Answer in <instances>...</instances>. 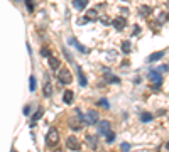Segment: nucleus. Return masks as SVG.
I'll return each instance as SVG.
<instances>
[{"mask_svg":"<svg viewBox=\"0 0 169 152\" xmlns=\"http://www.w3.org/2000/svg\"><path fill=\"white\" fill-rule=\"evenodd\" d=\"M68 125H69V128H73V130H81L83 120H81V118H71V120H68Z\"/></svg>","mask_w":169,"mask_h":152,"instance_id":"obj_7","label":"nucleus"},{"mask_svg":"<svg viewBox=\"0 0 169 152\" xmlns=\"http://www.w3.org/2000/svg\"><path fill=\"white\" fill-rule=\"evenodd\" d=\"M58 80L61 81L63 84H69L73 81V74H71V71L68 69V68H61L58 71Z\"/></svg>","mask_w":169,"mask_h":152,"instance_id":"obj_2","label":"nucleus"},{"mask_svg":"<svg viewBox=\"0 0 169 152\" xmlns=\"http://www.w3.org/2000/svg\"><path fill=\"white\" fill-rule=\"evenodd\" d=\"M140 120H142V122H151V120H152V115L147 113V112H144V113H140Z\"/></svg>","mask_w":169,"mask_h":152,"instance_id":"obj_19","label":"nucleus"},{"mask_svg":"<svg viewBox=\"0 0 169 152\" xmlns=\"http://www.w3.org/2000/svg\"><path fill=\"white\" fill-rule=\"evenodd\" d=\"M149 80L154 83V90H159L161 83H162V76H161L159 71H156V69H151V71H149Z\"/></svg>","mask_w":169,"mask_h":152,"instance_id":"obj_3","label":"nucleus"},{"mask_svg":"<svg viewBox=\"0 0 169 152\" xmlns=\"http://www.w3.org/2000/svg\"><path fill=\"white\" fill-rule=\"evenodd\" d=\"M162 56H164V51H157V52H154L152 56H149L147 61H149V63H154V61H159Z\"/></svg>","mask_w":169,"mask_h":152,"instance_id":"obj_11","label":"nucleus"},{"mask_svg":"<svg viewBox=\"0 0 169 152\" xmlns=\"http://www.w3.org/2000/svg\"><path fill=\"white\" fill-rule=\"evenodd\" d=\"M130 49H132V44H130V41H125V42H122V51L125 52V54H129L130 52Z\"/></svg>","mask_w":169,"mask_h":152,"instance_id":"obj_16","label":"nucleus"},{"mask_svg":"<svg viewBox=\"0 0 169 152\" xmlns=\"http://www.w3.org/2000/svg\"><path fill=\"white\" fill-rule=\"evenodd\" d=\"M86 5H88V0H73V7L76 10H83L86 8Z\"/></svg>","mask_w":169,"mask_h":152,"instance_id":"obj_9","label":"nucleus"},{"mask_svg":"<svg viewBox=\"0 0 169 152\" xmlns=\"http://www.w3.org/2000/svg\"><path fill=\"white\" fill-rule=\"evenodd\" d=\"M115 140V134L113 132H108V134H107V142H113Z\"/></svg>","mask_w":169,"mask_h":152,"instance_id":"obj_24","label":"nucleus"},{"mask_svg":"<svg viewBox=\"0 0 169 152\" xmlns=\"http://www.w3.org/2000/svg\"><path fill=\"white\" fill-rule=\"evenodd\" d=\"M110 132V122L108 120H103V122L98 123V135H107Z\"/></svg>","mask_w":169,"mask_h":152,"instance_id":"obj_6","label":"nucleus"},{"mask_svg":"<svg viewBox=\"0 0 169 152\" xmlns=\"http://www.w3.org/2000/svg\"><path fill=\"white\" fill-rule=\"evenodd\" d=\"M97 17H98V14H97V10H95V8L88 10V21H93V19H97Z\"/></svg>","mask_w":169,"mask_h":152,"instance_id":"obj_21","label":"nucleus"},{"mask_svg":"<svg viewBox=\"0 0 169 152\" xmlns=\"http://www.w3.org/2000/svg\"><path fill=\"white\" fill-rule=\"evenodd\" d=\"M42 113H44V110H42V108H39V110H37V112H36V113H34V115H32V122H37L39 118H41V117H42Z\"/></svg>","mask_w":169,"mask_h":152,"instance_id":"obj_20","label":"nucleus"},{"mask_svg":"<svg viewBox=\"0 0 169 152\" xmlns=\"http://www.w3.org/2000/svg\"><path fill=\"white\" fill-rule=\"evenodd\" d=\"M83 122L88 123V125H93V123L98 122V113L95 112V110H90L86 115H83Z\"/></svg>","mask_w":169,"mask_h":152,"instance_id":"obj_4","label":"nucleus"},{"mask_svg":"<svg viewBox=\"0 0 169 152\" xmlns=\"http://www.w3.org/2000/svg\"><path fill=\"white\" fill-rule=\"evenodd\" d=\"M140 14L145 17L147 14H151V7H145V5H144V7H140Z\"/></svg>","mask_w":169,"mask_h":152,"instance_id":"obj_22","label":"nucleus"},{"mask_svg":"<svg viewBox=\"0 0 169 152\" xmlns=\"http://www.w3.org/2000/svg\"><path fill=\"white\" fill-rule=\"evenodd\" d=\"M29 113H30V106L27 105V106L24 108V115H29Z\"/></svg>","mask_w":169,"mask_h":152,"instance_id":"obj_27","label":"nucleus"},{"mask_svg":"<svg viewBox=\"0 0 169 152\" xmlns=\"http://www.w3.org/2000/svg\"><path fill=\"white\" fill-rule=\"evenodd\" d=\"M59 142V132L56 130V128H51L49 132H47L46 135V144H47V147H54V145H58Z\"/></svg>","mask_w":169,"mask_h":152,"instance_id":"obj_1","label":"nucleus"},{"mask_svg":"<svg viewBox=\"0 0 169 152\" xmlns=\"http://www.w3.org/2000/svg\"><path fill=\"white\" fill-rule=\"evenodd\" d=\"M30 91H36V78L30 76Z\"/></svg>","mask_w":169,"mask_h":152,"instance_id":"obj_25","label":"nucleus"},{"mask_svg":"<svg viewBox=\"0 0 169 152\" xmlns=\"http://www.w3.org/2000/svg\"><path fill=\"white\" fill-rule=\"evenodd\" d=\"M69 44H73V46H76V47H78V51H81V52H84V54H86V52H88V49H86V47H84V46H81V44H80V42H76L75 41V39H69Z\"/></svg>","mask_w":169,"mask_h":152,"instance_id":"obj_12","label":"nucleus"},{"mask_svg":"<svg viewBox=\"0 0 169 152\" xmlns=\"http://www.w3.org/2000/svg\"><path fill=\"white\" fill-rule=\"evenodd\" d=\"M98 106H101V108H108L110 103H108L107 98H100V100H98Z\"/></svg>","mask_w":169,"mask_h":152,"instance_id":"obj_18","label":"nucleus"},{"mask_svg":"<svg viewBox=\"0 0 169 152\" xmlns=\"http://www.w3.org/2000/svg\"><path fill=\"white\" fill-rule=\"evenodd\" d=\"M166 149H167V150H169V142H167V144H166Z\"/></svg>","mask_w":169,"mask_h":152,"instance_id":"obj_28","label":"nucleus"},{"mask_svg":"<svg viewBox=\"0 0 169 152\" xmlns=\"http://www.w3.org/2000/svg\"><path fill=\"white\" fill-rule=\"evenodd\" d=\"M49 66H51V69H59V59L49 56Z\"/></svg>","mask_w":169,"mask_h":152,"instance_id":"obj_13","label":"nucleus"},{"mask_svg":"<svg viewBox=\"0 0 169 152\" xmlns=\"http://www.w3.org/2000/svg\"><path fill=\"white\" fill-rule=\"evenodd\" d=\"M12 152H17V150H12Z\"/></svg>","mask_w":169,"mask_h":152,"instance_id":"obj_29","label":"nucleus"},{"mask_svg":"<svg viewBox=\"0 0 169 152\" xmlns=\"http://www.w3.org/2000/svg\"><path fill=\"white\" fill-rule=\"evenodd\" d=\"M41 56H44V58H49V56H51L49 49H47V47H42V49H41Z\"/></svg>","mask_w":169,"mask_h":152,"instance_id":"obj_23","label":"nucleus"},{"mask_svg":"<svg viewBox=\"0 0 169 152\" xmlns=\"http://www.w3.org/2000/svg\"><path fill=\"white\" fill-rule=\"evenodd\" d=\"M51 95H53V86H51L49 81H46V84H44V97L49 98Z\"/></svg>","mask_w":169,"mask_h":152,"instance_id":"obj_15","label":"nucleus"},{"mask_svg":"<svg viewBox=\"0 0 169 152\" xmlns=\"http://www.w3.org/2000/svg\"><path fill=\"white\" fill-rule=\"evenodd\" d=\"M66 147L71 149V150H80L81 144H80V140L76 139V137H68V139H66Z\"/></svg>","mask_w":169,"mask_h":152,"instance_id":"obj_5","label":"nucleus"},{"mask_svg":"<svg viewBox=\"0 0 169 152\" xmlns=\"http://www.w3.org/2000/svg\"><path fill=\"white\" fill-rule=\"evenodd\" d=\"M78 78H80V84H81V86H86V78H84V74L81 73L80 68H78Z\"/></svg>","mask_w":169,"mask_h":152,"instance_id":"obj_17","label":"nucleus"},{"mask_svg":"<svg viewBox=\"0 0 169 152\" xmlns=\"http://www.w3.org/2000/svg\"><path fill=\"white\" fill-rule=\"evenodd\" d=\"M122 147H123V152H129V149H130V145H129V144H122Z\"/></svg>","mask_w":169,"mask_h":152,"instance_id":"obj_26","label":"nucleus"},{"mask_svg":"<svg viewBox=\"0 0 169 152\" xmlns=\"http://www.w3.org/2000/svg\"><path fill=\"white\" fill-rule=\"evenodd\" d=\"M167 5H169V2H167Z\"/></svg>","mask_w":169,"mask_h":152,"instance_id":"obj_30","label":"nucleus"},{"mask_svg":"<svg viewBox=\"0 0 169 152\" xmlns=\"http://www.w3.org/2000/svg\"><path fill=\"white\" fill-rule=\"evenodd\" d=\"M112 24H113V27L117 30H123V29H125V25H127V21H125V19H122V17H117V19L112 21Z\"/></svg>","mask_w":169,"mask_h":152,"instance_id":"obj_8","label":"nucleus"},{"mask_svg":"<svg viewBox=\"0 0 169 152\" xmlns=\"http://www.w3.org/2000/svg\"><path fill=\"white\" fill-rule=\"evenodd\" d=\"M84 140H86V144H88V145H90L91 149H97V147H98V140L95 139L93 135H90V134H88L86 137H84Z\"/></svg>","mask_w":169,"mask_h":152,"instance_id":"obj_10","label":"nucleus"},{"mask_svg":"<svg viewBox=\"0 0 169 152\" xmlns=\"http://www.w3.org/2000/svg\"><path fill=\"white\" fill-rule=\"evenodd\" d=\"M73 98H75L73 91H64V95H63V101H64V103H71Z\"/></svg>","mask_w":169,"mask_h":152,"instance_id":"obj_14","label":"nucleus"}]
</instances>
